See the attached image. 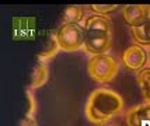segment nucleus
Listing matches in <instances>:
<instances>
[{
    "label": "nucleus",
    "mask_w": 150,
    "mask_h": 126,
    "mask_svg": "<svg viewBox=\"0 0 150 126\" xmlns=\"http://www.w3.org/2000/svg\"><path fill=\"white\" fill-rule=\"evenodd\" d=\"M88 74L94 81L97 83H108L115 79V76L118 74L119 66L118 62L115 60L114 56L111 55H96L93 56L88 66H87Z\"/></svg>",
    "instance_id": "obj_2"
},
{
    "label": "nucleus",
    "mask_w": 150,
    "mask_h": 126,
    "mask_svg": "<svg viewBox=\"0 0 150 126\" xmlns=\"http://www.w3.org/2000/svg\"><path fill=\"white\" fill-rule=\"evenodd\" d=\"M56 38L62 51L74 52L84 45L86 30L80 24H63L59 28Z\"/></svg>",
    "instance_id": "obj_3"
},
{
    "label": "nucleus",
    "mask_w": 150,
    "mask_h": 126,
    "mask_svg": "<svg viewBox=\"0 0 150 126\" xmlns=\"http://www.w3.org/2000/svg\"><path fill=\"white\" fill-rule=\"evenodd\" d=\"M128 126H150V104H139L125 113Z\"/></svg>",
    "instance_id": "obj_7"
},
{
    "label": "nucleus",
    "mask_w": 150,
    "mask_h": 126,
    "mask_svg": "<svg viewBox=\"0 0 150 126\" xmlns=\"http://www.w3.org/2000/svg\"><path fill=\"white\" fill-rule=\"evenodd\" d=\"M86 30H107V31H112L111 21L104 15H91L86 21Z\"/></svg>",
    "instance_id": "obj_10"
},
{
    "label": "nucleus",
    "mask_w": 150,
    "mask_h": 126,
    "mask_svg": "<svg viewBox=\"0 0 150 126\" xmlns=\"http://www.w3.org/2000/svg\"><path fill=\"white\" fill-rule=\"evenodd\" d=\"M147 60V53L144 51V48L140 45H131L129 48H126V51L122 53V63L126 69L129 70H142L143 66L146 65Z\"/></svg>",
    "instance_id": "obj_6"
},
{
    "label": "nucleus",
    "mask_w": 150,
    "mask_h": 126,
    "mask_svg": "<svg viewBox=\"0 0 150 126\" xmlns=\"http://www.w3.org/2000/svg\"><path fill=\"white\" fill-rule=\"evenodd\" d=\"M124 109V98L114 90L97 88L94 90L86 104V116L91 123H105Z\"/></svg>",
    "instance_id": "obj_1"
},
{
    "label": "nucleus",
    "mask_w": 150,
    "mask_h": 126,
    "mask_svg": "<svg viewBox=\"0 0 150 126\" xmlns=\"http://www.w3.org/2000/svg\"><path fill=\"white\" fill-rule=\"evenodd\" d=\"M27 101H28V109H27L25 115L30 116H35V111H37V104H35V97L31 88L27 90Z\"/></svg>",
    "instance_id": "obj_15"
},
{
    "label": "nucleus",
    "mask_w": 150,
    "mask_h": 126,
    "mask_svg": "<svg viewBox=\"0 0 150 126\" xmlns=\"http://www.w3.org/2000/svg\"><path fill=\"white\" fill-rule=\"evenodd\" d=\"M83 7L81 6H70L65 10L63 14V24H80L83 20Z\"/></svg>",
    "instance_id": "obj_12"
},
{
    "label": "nucleus",
    "mask_w": 150,
    "mask_h": 126,
    "mask_svg": "<svg viewBox=\"0 0 150 126\" xmlns=\"http://www.w3.org/2000/svg\"><path fill=\"white\" fill-rule=\"evenodd\" d=\"M59 49H60V46H59V44H58V38H56L55 35H52L51 39H49V46H48V49H46L45 52H42L38 55V62H46V60H49L51 58H53V56L58 53Z\"/></svg>",
    "instance_id": "obj_13"
},
{
    "label": "nucleus",
    "mask_w": 150,
    "mask_h": 126,
    "mask_svg": "<svg viewBox=\"0 0 150 126\" xmlns=\"http://www.w3.org/2000/svg\"><path fill=\"white\" fill-rule=\"evenodd\" d=\"M137 83H139L144 101L150 104V67L140 70V73L137 74Z\"/></svg>",
    "instance_id": "obj_11"
},
{
    "label": "nucleus",
    "mask_w": 150,
    "mask_h": 126,
    "mask_svg": "<svg viewBox=\"0 0 150 126\" xmlns=\"http://www.w3.org/2000/svg\"><path fill=\"white\" fill-rule=\"evenodd\" d=\"M122 17L128 25L139 27L150 18V6L147 4H128L122 8Z\"/></svg>",
    "instance_id": "obj_5"
},
{
    "label": "nucleus",
    "mask_w": 150,
    "mask_h": 126,
    "mask_svg": "<svg viewBox=\"0 0 150 126\" xmlns=\"http://www.w3.org/2000/svg\"><path fill=\"white\" fill-rule=\"evenodd\" d=\"M131 34L133 39L137 41L142 45H149L150 44V18L144 24L139 27H133L131 28Z\"/></svg>",
    "instance_id": "obj_9"
},
{
    "label": "nucleus",
    "mask_w": 150,
    "mask_h": 126,
    "mask_svg": "<svg viewBox=\"0 0 150 126\" xmlns=\"http://www.w3.org/2000/svg\"><path fill=\"white\" fill-rule=\"evenodd\" d=\"M86 30V28H84ZM112 31L107 30H86V51L91 55H104L111 48Z\"/></svg>",
    "instance_id": "obj_4"
},
{
    "label": "nucleus",
    "mask_w": 150,
    "mask_h": 126,
    "mask_svg": "<svg viewBox=\"0 0 150 126\" xmlns=\"http://www.w3.org/2000/svg\"><path fill=\"white\" fill-rule=\"evenodd\" d=\"M49 77V70H48V65L46 62H38L37 66L33 70V77H31V83H30V88L35 90L39 88L48 81Z\"/></svg>",
    "instance_id": "obj_8"
},
{
    "label": "nucleus",
    "mask_w": 150,
    "mask_h": 126,
    "mask_svg": "<svg viewBox=\"0 0 150 126\" xmlns=\"http://www.w3.org/2000/svg\"><path fill=\"white\" fill-rule=\"evenodd\" d=\"M94 13L100 15V14H107V13H111V11H115L119 8L118 4H91L90 6Z\"/></svg>",
    "instance_id": "obj_14"
},
{
    "label": "nucleus",
    "mask_w": 150,
    "mask_h": 126,
    "mask_svg": "<svg viewBox=\"0 0 150 126\" xmlns=\"http://www.w3.org/2000/svg\"><path fill=\"white\" fill-rule=\"evenodd\" d=\"M20 126H37V120H35V116H30V115H25L23 119L20 120Z\"/></svg>",
    "instance_id": "obj_16"
}]
</instances>
